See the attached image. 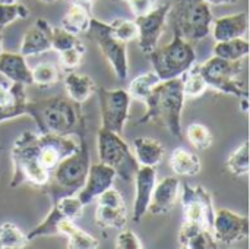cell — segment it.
Listing matches in <instances>:
<instances>
[{"instance_id":"cell-1","label":"cell","mask_w":250,"mask_h":249,"mask_svg":"<svg viewBox=\"0 0 250 249\" xmlns=\"http://www.w3.org/2000/svg\"><path fill=\"white\" fill-rule=\"evenodd\" d=\"M79 144L70 135H53L41 132H22L13 142L10 150L12 178L10 188L29 185L42 189L56 166Z\"/></svg>"},{"instance_id":"cell-49","label":"cell","mask_w":250,"mask_h":249,"mask_svg":"<svg viewBox=\"0 0 250 249\" xmlns=\"http://www.w3.org/2000/svg\"><path fill=\"white\" fill-rule=\"evenodd\" d=\"M125 1H126V0H125Z\"/></svg>"},{"instance_id":"cell-6","label":"cell","mask_w":250,"mask_h":249,"mask_svg":"<svg viewBox=\"0 0 250 249\" xmlns=\"http://www.w3.org/2000/svg\"><path fill=\"white\" fill-rule=\"evenodd\" d=\"M152 70L158 75L161 81L179 78L185 70H188L196 62V51L193 43L183 40L179 35H173L170 44L157 47L151 54H148Z\"/></svg>"},{"instance_id":"cell-23","label":"cell","mask_w":250,"mask_h":249,"mask_svg":"<svg viewBox=\"0 0 250 249\" xmlns=\"http://www.w3.org/2000/svg\"><path fill=\"white\" fill-rule=\"evenodd\" d=\"M0 73L12 82L32 85L31 69L28 68L26 57L21 53L1 51L0 53Z\"/></svg>"},{"instance_id":"cell-9","label":"cell","mask_w":250,"mask_h":249,"mask_svg":"<svg viewBox=\"0 0 250 249\" xmlns=\"http://www.w3.org/2000/svg\"><path fill=\"white\" fill-rule=\"evenodd\" d=\"M86 35L101 50L105 60L111 65L114 75L122 81L127 79L129 76L127 44L120 41L111 34L108 23L98 21L95 18H91V23L86 31Z\"/></svg>"},{"instance_id":"cell-31","label":"cell","mask_w":250,"mask_h":249,"mask_svg":"<svg viewBox=\"0 0 250 249\" xmlns=\"http://www.w3.org/2000/svg\"><path fill=\"white\" fill-rule=\"evenodd\" d=\"M161 79L158 78V75L154 70L145 72L139 76H136L127 88V94L130 95L132 100L145 103L148 95L151 94V91L154 90V87L160 82Z\"/></svg>"},{"instance_id":"cell-20","label":"cell","mask_w":250,"mask_h":249,"mask_svg":"<svg viewBox=\"0 0 250 249\" xmlns=\"http://www.w3.org/2000/svg\"><path fill=\"white\" fill-rule=\"evenodd\" d=\"M179 189L180 181L179 176H167L160 183L155 185L148 213L154 216H164L168 214L179 200Z\"/></svg>"},{"instance_id":"cell-21","label":"cell","mask_w":250,"mask_h":249,"mask_svg":"<svg viewBox=\"0 0 250 249\" xmlns=\"http://www.w3.org/2000/svg\"><path fill=\"white\" fill-rule=\"evenodd\" d=\"M249 28V15L248 12H239L233 15H226L212 21L211 32L215 43L226 41L233 38L246 37Z\"/></svg>"},{"instance_id":"cell-46","label":"cell","mask_w":250,"mask_h":249,"mask_svg":"<svg viewBox=\"0 0 250 249\" xmlns=\"http://www.w3.org/2000/svg\"><path fill=\"white\" fill-rule=\"evenodd\" d=\"M38 1H42V3H53V1H56V0H38Z\"/></svg>"},{"instance_id":"cell-33","label":"cell","mask_w":250,"mask_h":249,"mask_svg":"<svg viewBox=\"0 0 250 249\" xmlns=\"http://www.w3.org/2000/svg\"><path fill=\"white\" fill-rule=\"evenodd\" d=\"M227 170L236 176V178H242V176H248L250 172V163H249V142L243 141V144L236 148L230 157L227 158Z\"/></svg>"},{"instance_id":"cell-44","label":"cell","mask_w":250,"mask_h":249,"mask_svg":"<svg viewBox=\"0 0 250 249\" xmlns=\"http://www.w3.org/2000/svg\"><path fill=\"white\" fill-rule=\"evenodd\" d=\"M240 109H242V112H245V113L249 112V100H248V97H242V98H240Z\"/></svg>"},{"instance_id":"cell-14","label":"cell","mask_w":250,"mask_h":249,"mask_svg":"<svg viewBox=\"0 0 250 249\" xmlns=\"http://www.w3.org/2000/svg\"><path fill=\"white\" fill-rule=\"evenodd\" d=\"M83 207L85 205L79 201V198L76 195L60 198L59 201L51 204V210L44 217V220L26 235L28 239L34 241V239L42 238V236H54L56 223L60 222L62 219H70V220L81 219L83 216Z\"/></svg>"},{"instance_id":"cell-24","label":"cell","mask_w":250,"mask_h":249,"mask_svg":"<svg viewBox=\"0 0 250 249\" xmlns=\"http://www.w3.org/2000/svg\"><path fill=\"white\" fill-rule=\"evenodd\" d=\"M62 235L67 238V248L69 249H98L100 242L92 235L82 230L79 226L75 225V220L62 219L54 226V236Z\"/></svg>"},{"instance_id":"cell-32","label":"cell","mask_w":250,"mask_h":249,"mask_svg":"<svg viewBox=\"0 0 250 249\" xmlns=\"http://www.w3.org/2000/svg\"><path fill=\"white\" fill-rule=\"evenodd\" d=\"M28 236L13 223L0 225V249H23L28 247Z\"/></svg>"},{"instance_id":"cell-11","label":"cell","mask_w":250,"mask_h":249,"mask_svg":"<svg viewBox=\"0 0 250 249\" xmlns=\"http://www.w3.org/2000/svg\"><path fill=\"white\" fill-rule=\"evenodd\" d=\"M182 210L185 222L196 223L212 232L215 220V207L211 194L201 185L190 186L183 183Z\"/></svg>"},{"instance_id":"cell-22","label":"cell","mask_w":250,"mask_h":249,"mask_svg":"<svg viewBox=\"0 0 250 249\" xmlns=\"http://www.w3.org/2000/svg\"><path fill=\"white\" fill-rule=\"evenodd\" d=\"M179 247L182 249H217L218 244L208 229L190 223V222H183L180 230H179V238H177Z\"/></svg>"},{"instance_id":"cell-7","label":"cell","mask_w":250,"mask_h":249,"mask_svg":"<svg viewBox=\"0 0 250 249\" xmlns=\"http://www.w3.org/2000/svg\"><path fill=\"white\" fill-rule=\"evenodd\" d=\"M199 70L208 87L234 97H248V85L240 78L243 72V60H226L211 57L205 63H199Z\"/></svg>"},{"instance_id":"cell-28","label":"cell","mask_w":250,"mask_h":249,"mask_svg":"<svg viewBox=\"0 0 250 249\" xmlns=\"http://www.w3.org/2000/svg\"><path fill=\"white\" fill-rule=\"evenodd\" d=\"M91 12L81 6V4H70L64 16L62 18V28L66 29L67 32L79 37L82 34H86L89 23H91Z\"/></svg>"},{"instance_id":"cell-30","label":"cell","mask_w":250,"mask_h":249,"mask_svg":"<svg viewBox=\"0 0 250 249\" xmlns=\"http://www.w3.org/2000/svg\"><path fill=\"white\" fill-rule=\"evenodd\" d=\"M179 78L182 81V90H183L185 98H198L208 88V84L205 82L199 70V63L196 62L188 70H185Z\"/></svg>"},{"instance_id":"cell-26","label":"cell","mask_w":250,"mask_h":249,"mask_svg":"<svg viewBox=\"0 0 250 249\" xmlns=\"http://www.w3.org/2000/svg\"><path fill=\"white\" fill-rule=\"evenodd\" d=\"M133 147H135V158L138 160L139 166L157 167L166 156L164 145L154 138L139 136L133 141Z\"/></svg>"},{"instance_id":"cell-16","label":"cell","mask_w":250,"mask_h":249,"mask_svg":"<svg viewBox=\"0 0 250 249\" xmlns=\"http://www.w3.org/2000/svg\"><path fill=\"white\" fill-rule=\"evenodd\" d=\"M114 179H116V172L110 166H107L101 161L94 163L89 166L85 185L76 194V197L79 198V201L83 205H88L98 195H101L104 191H107L110 186H113Z\"/></svg>"},{"instance_id":"cell-15","label":"cell","mask_w":250,"mask_h":249,"mask_svg":"<svg viewBox=\"0 0 250 249\" xmlns=\"http://www.w3.org/2000/svg\"><path fill=\"white\" fill-rule=\"evenodd\" d=\"M212 235L217 244L233 245L242 242L249 236V219L230 210H220L215 213Z\"/></svg>"},{"instance_id":"cell-19","label":"cell","mask_w":250,"mask_h":249,"mask_svg":"<svg viewBox=\"0 0 250 249\" xmlns=\"http://www.w3.org/2000/svg\"><path fill=\"white\" fill-rule=\"evenodd\" d=\"M51 32L53 26L44 18H38L23 34L21 43V54L25 57L41 54L51 48Z\"/></svg>"},{"instance_id":"cell-37","label":"cell","mask_w":250,"mask_h":249,"mask_svg":"<svg viewBox=\"0 0 250 249\" xmlns=\"http://www.w3.org/2000/svg\"><path fill=\"white\" fill-rule=\"evenodd\" d=\"M111 34L123 43H130L138 38V26L135 21L126 18H117L108 23Z\"/></svg>"},{"instance_id":"cell-45","label":"cell","mask_w":250,"mask_h":249,"mask_svg":"<svg viewBox=\"0 0 250 249\" xmlns=\"http://www.w3.org/2000/svg\"><path fill=\"white\" fill-rule=\"evenodd\" d=\"M13 1H18V0H0V3H13Z\"/></svg>"},{"instance_id":"cell-4","label":"cell","mask_w":250,"mask_h":249,"mask_svg":"<svg viewBox=\"0 0 250 249\" xmlns=\"http://www.w3.org/2000/svg\"><path fill=\"white\" fill-rule=\"evenodd\" d=\"M78 138V148L56 166L47 185L42 188V192L51 200V204L60 198L76 195L85 185L91 166L86 132L79 134Z\"/></svg>"},{"instance_id":"cell-27","label":"cell","mask_w":250,"mask_h":249,"mask_svg":"<svg viewBox=\"0 0 250 249\" xmlns=\"http://www.w3.org/2000/svg\"><path fill=\"white\" fill-rule=\"evenodd\" d=\"M168 164L176 176H198L202 170L199 156L180 147L171 151Z\"/></svg>"},{"instance_id":"cell-10","label":"cell","mask_w":250,"mask_h":249,"mask_svg":"<svg viewBox=\"0 0 250 249\" xmlns=\"http://www.w3.org/2000/svg\"><path fill=\"white\" fill-rule=\"evenodd\" d=\"M100 98V112H101V128L122 135L125 125L129 119L130 110V95L123 88H97Z\"/></svg>"},{"instance_id":"cell-2","label":"cell","mask_w":250,"mask_h":249,"mask_svg":"<svg viewBox=\"0 0 250 249\" xmlns=\"http://www.w3.org/2000/svg\"><path fill=\"white\" fill-rule=\"evenodd\" d=\"M29 114L41 134L53 135H79L86 132V120L82 104L72 101L69 97H47L26 103Z\"/></svg>"},{"instance_id":"cell-42","label":"cell","mask_w":250,"mask_h":249,"mask_svg":"<svg viewBox=\"0 0 250 249\" xmlns=\"http://www.w3.org/2000/svg\"><path fill=\"white\" fill-rule=\"evenodd\" d=\"M69 1H70V3H73V4H81V6L86 7V9L91 12L92 4H94V1H95V0H69Z\"/></svg>"},{"instance_id":"cell-40","label":"cell","mask_w":250,"mask_h":249,"mask_svg":"<svg viewBox=\"0 0 250 249\" xmlns=\"http://www.w3.org/2000/svg\"><path fill=\"white\" fill-rule=\"evenodd\" d=\"M116 248L117 249H142L144 244L138 238L136 233L130 230H120V233L116 238Z\"/></svg>"},{"instance_id":"cell-17","label":"cell","mask_w":250,"mask_h":249,"mask_svg":"<svg viewBox=\"0 0 250 249\" xmlns=\"http://www.w3.org/2000/svg\"><path fill=\"white\" fill-rule=\"evenodd\" d=\"M135 203H133V222L139 223L148 213L149 201L157 185V172L151 166H139L135 178Z\"/></svg>"},{"instance_id":"cell-39","label":"cell","mask_w":250,"mask_h":249,"mask_svg":"<svg viewBox=\"0 0 250 249\" xmlns=\"http://www.w3.org/2000/svg\"><path fill=\"white\" fill-rule=\"evenodd\" d=\"M81 43V40L67 32L66 29H63L62 26H53V32H51V48L56 50V51H63V50H67L70 47H75Z\"/></svg>"},{"instance_id":"cell-18","label":"cell","mask_w":250,"mask_h":249,"mask_svg":"<svg viewBox=\"0 0 250 249\" xmlns=\"http://www.w3.org/2000/svg\"><path fill=\"white\" fill-rule=\"evenodd\" d=\"M26 85L0 82V123L26 114Z\"/></svg>"},{"instance_id":"cell-48","label":"cell","mask_w":250,"mask_h":249,"mask_svg":"<svg viewBox=\"0 0 250 249\" xmlns=\"http://www.w3.org/2000/svg\"><path fill=\"white\" fill-rule=\"evenodd\" d=\"M1 150H3V147H1V144H0V153H1Z\"/></svg>"},{"instance_id":"cell-13","label":"cell","mask_w":250,"mask_h":249,"mask_svg":"<svg viewBox=\"0 0 250 249\" xmlns=\"http://www.w3.org/2000/svg\"><path fill=\"white\" fill-rule=\"evenodd\" d=\"M167 12L168 1L158 4L146 15L135 18V23L138 26V45L145 56L151 54L158 47V41L167 25Z\"/></svg>"},{"instance_id":"cell-38","label":"cell","mask_w":250,"mask_h":249,"mask_svg":"<svg viewBox=\"0 0 250 249\" xmlns=\"http://www.w3.org/2000/svg\"><path fill=\"white\" fill-rule=\"evenodd\" d=\"M86 53V47L83 45V43L81 41L78 45L75 47H70L67 50H63L60 51L59 54V63H60V68L63 70H72L75 68H78L81 63H82V59Z\"/></svg>"},{"instance_id":"cell-41","label":"cell","mask_w":250,"mask_h":249,"mask_svg":"<svg viewBox=\"0 0 250 249\" xmlns=\"http://www.w3.org/2000/svg\"><path fill=\"white\" fill-rule=\"evenodd\" d=\"M126 1L135 18L146 15L158 6V0H126Z\"/></svg>"},{"instance_id":"cell-25","label":"cell","mask_w":250,"mask_h":249,"mask_svg":"<svg viewBox=\"0 0 250 249\" xmlns=\"http://www.w3.org/2000/svg\"><path fill=\"white\" fill-rule=\"evenodd\" d=\"M64 88L67 97L78 104L86 103L91 98V95L97 91L94 79L88 75L78 72H69L64 76Z\"/></svg>"},{"instance_id":"cell-12","label":"cell","mask_w":250,"mask_h":249,"mask_svg":"<svg viewBox=\"0 0 250 249\" xmlns=\"http://www.w3.org/2000/svg\"><path fill=\"white\" fill-rule=\"evenodd\" d=\"M95 223L100 229H117L122 230L127 223V207L122 194L110 186L97 198Z\"/></svg>"},{"instance_id":"cell-29","label":"cell","mask_w":250,"mask_h":249,"mask_svg":"<svg viewBox=\"0 0 250 249\" xmlns=\"http://www.w3.org/2000/svg\"><path fill=\"white\" fill-rule=\"evenodd\" d=\"M249 41L246 37L217 41L214 47V56L226 60H245L249 56Z\"/></svg>"},{"instance_id":"cell-35","label":"cell","mask_w":250,"mask_h":249,"mask_svg":"<svg viewBox=\"0 0 250 249\" xmlns=\"http://www.w3.org/2000/svg\"><path fill=\"white\" fill-rule=\"evenodd\" d=\"M188 139H189V142L192 144L193 148H196L199 151H205L212 145L214 135L205 125L192 123L188 128Z\"/></svg>"},{"instance_id":"cell-8","label":"cell","mask_w":250,"mask_h":249,"mask_svg":"<svg viewBox=\"0 0 250 249\" xmlns=\"http://www.w3.org/2000/svg\"><path fill=\"white\" fill-rule=\"evenodd\" d=\"M98 157L100 161L110 166L116 176L125 182H133L135 173L139 167L135 154L125 142L122 135L100 128L98 131Z\"/></svg>"},{"instance_id":"cell-5","label":"cell","mask_w":250,"mask_h":249,"mask_svg":"<svg viewBox=\"0 0 250 249\" xmlns=\"http://www.w3.org/2000/svg\"><path fill=\"white\" fill-rule=\"evenodd\" d=\"M214 16L207 0H168L167 23L173 35L189 43L204 40L211 32Z\"/></svg>"},{"instance_id":"cell-36","label":"cell","mask_w":250,"mask_h":249,"mask_svg":"<svg viewBox=\"0 0 250 249\" xmlns=\"http://www.w3.org/2000/svg\"><path fill=\"white\" fill-rule=\"evenodd\" d=\"M26 18H29V9L25 4L19 1L0 3V29L13 23L15 21L26 19Z\"/></svg>"},{"instance_id":"cell-43","label":"cell","mask_w":250,"mask_h":249,"mask_svg":"<svg viewBox=\"0 0 250 249\" xmlns=\"http://www.w3.org/2000/svg\"><path fill=\"white\" fill-rule=\"evenodd\" d=\"M211 6H223V4H233L239 0H207Z\"/></svg>"},{"instance_id":"cell-47","label":"cell","mask_w":250,"mask_h":249,"mask_svg":"<svg viewBox=\"0 0 250 249\" xmlns=\"http://www.w3.org/2000/svg\"><path fill=\"white\" fill-rule=\"evenodd\" d=\"M1 40H3V37H1V29H0V53H1Z\"/></svg>"},{"instance_id":"cell-3","label":"cell","mask_w":250,"mask_h":249,"mask_svg":"<svg viewBox=\"0 0 250 249\" xmlns=\"http://www.w3.org/2000/svg\"><path fill=\"white\" fill-rule=\"evenodd\" d=\"M183 103L185 95L180 78L160 81L148 95L145 101L146 112L138 123L142 125L152 122L166 128L173 136L182 138Z\"/></svg>"},{"instance_id":"cell-34","label":"cell","mask_w":250,"mask_h":249,"mask_svg":"<svg viewBox=\"0 0 250 249\" xmlns=\"http://www.w3.org/2000/svg\"><path fill=\"white\" fill-rule=\"evenodd\" d=\"M31 75H32V84H37L40 87H51L57 84L62 78L60 69L50 62L37 65L34 69H31Z\"/></svg>"}]
</instances>
